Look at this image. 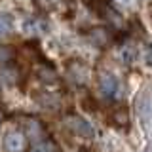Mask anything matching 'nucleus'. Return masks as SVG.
<instances>
[{
	"label": "nucleus",
	"instance_id": "f257e3e1",
	"mask_svg": "<svg viewBox=\"0 0 152 152\" xmlns=\"http://www.w3.org/2000/svg\"><path fill=\"white\" fill-rule=\"evenodd\" d=\"M66 124H69L70 131H74L76 135H80V137H93V135H95L93 126H91L88 120H86V118H82V116H72V118H69V120H66Z\"/></svg>",
	"mask_w": 152,
	"mask_h": 152
},
{
	"label": "nucleus",
	"instance_id": "f03ea898",
	"mask_svg": "<svg viewBox=\"0 0 152 152\" xmlns=\"http://www.w3.org/2000/svg\"><path fill=\"white\" fill-rule=\"evenodd\" d=\"M4 146L8 152H23L25 150V137L19 131H12L4 137Z\"/></svg>",
	"mask_w": 152,
	"mask_h": 152
},
{
	"label": "nucleus",
	"instance_id": "7ed1b4c3",
	"mask_svg": "<svg viewBox=\"0 0 152 152\" xmlns=\"http://www.w3.org/2000/svg\"><path fill=\"white\" fill-rule=\"evenodd\" d=\"M99 86H101L103 95H107V97H112V95L118 93V80H116V76H112V74H104L101 78V84Z\"/></svg>",
	"mask_w": 152,
	"mask_h": 152
},
{
	"label": "nucleus",
	"instance_id": "20e7f679",
	"mask_svg": "<svg viewBox=\"0 0 152 152\" xmlns=\"http://www.w3.org/2000/svg\"><path fill=\"white\" fill-rule=\"evenodd\" d=\"M42 28H44V27H42L36 19H31V21H27L25 25H23V31H25L27 34H40Z\"/></svg>",
	"mask_w": 152,
	"mask_h": 152
},
{
	"label": "nucleus",
	"instance_id": "39448f33",
	"mask_svg": "<svg viewBox=\"0 0 152 152\" xmlns=\"http://www.w3.org/2000/svg\"><path fill=\"white\" fill-rule=\"evenodd\" d=\"M31 152H55V148H53V145H51V142L40 141V142H36V145L31 148Z\"/></svg>",
	"mask_w": 152,
	"mask_h": 152
},
{
	"label": "nucleus",
	"instance_id": "423d86ee",
	"mask_svg": "<svg viewBox=\"0 0 152 152\" xmlns=\"http://www.w3.org/2000/svg\"><path fill=\"white\" fill-rule=\"evenodd\" d=\"M10 31H12V21L0 17V34H8Z\"/></svg>",
	"mask_w": 152,
	"mask_h": 152
},
{
	"label": "nucleus",
	"instance_id": "0eeeda50",
	"mask_svg": "<svg viewBox=\"0 0 152 152\" xmlns=\"http://www.w3.org/2000/svg\"><path fill=\"white\" fill-rule=\"evenodd\" d=\"M114 2H116L118 6H122V8L129 10V8H133V4H135V0H114Z\"/></svg>",
	"mask_w": 152,
	"mask_h": 152
},
{
	"label": "nucleus",
	"instance_id": "6e6552de",
	"mask_svg": "<svg viewBox=\"0 0 152 152\" xmlns=\"http://www.w3.org/2000/svg\"><path fill=\"white\" fill-rule=\"evenodd\" d=\"M145 59H146V63H148V65H152V44H148V46H146Z\"/></svg>",
	"mask_w": 152,
	"mask_h": 152
}]
</instances>
